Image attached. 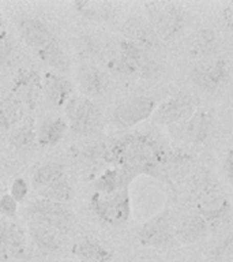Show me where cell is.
<instances>
[{"label": "cell", "instance_id": "1", "mask_svg": "<svg viewBox=\"0 0 233 262\" xmlns=\"http://www.w3.org/2000/svg\"><path fill=\"white\" fill-rule=\"evenodd\" d=\"M168 149L157 137L150 133L134 131L119 137L102 151V159L113 167L123 168L136 176L146 175L171 183L168 175Z\"/></svg>", "mask_w": 233, "mask_h": 262}, {"label": "cell", "instance_id": "2", "mask_svg": "<svg viewBox=\"0 0 233 262\" xmlns=\"http://www.w3.org/2000/svg\"><path fill=\"white\" fill-rule=\"evenodd\" d=\"M26 217L29 224L53 229L64 236L73 229L75 223V214L68 205L42 198H36L28 205Z\"/></svg>", "mask_w": 233, "mask_h": 262}, {"label": "cell", "instance_id": "3", "mask_svg": "<svg viewBox=\"0 0 233 262\" xmlns=\"http://www.w3.org/2000/svg\"><path fill=\"white\" fill-rule=\"evenodd\" d=\"M68 131L74 137H87L96 134L102 127V112L94 100L74 94L64 105Z\"/></svg>", "mask_w": 233, "mask_h": 262}, {"label": "cell", "instance_id": "4", "mask_svg": "<svg viewBox=\"0 0 233 262\" xmlns=\"http://www.w3.org/2000/svg\"><path fill=\"white\" fill-rule=\"evenodd\" d=\"M90 212L104 224L122 228L131 219L130 188L113 194L93 192L89 200Z\"/></svg>", "mask_w": 233, "mask_h": 262}, {"label": "cell", "instance_id": "5", "mask_svg": "<svg viewBox=\"0 0 233 262\" xmlns=\"http://www.w3.org/2000/svg\"><path fill=\"white\" fill-rule=\"evenodd\" d=\"M146 19L161 40L175 38L184 26V12L173 2H150L145 4Z\"/></svg>", "mask_w": 233, "mask_h": 262}, {"label": "cell", "instance_id": "6", "mask_svg": "<svg viewBox=\"0 0 233 262\" xmlns=\"http://www.w3.org/2000/svg\"><path fill=\"white\" fill-rule=\"evenodd\" d=\"M120 55V77L147 78L154 75L158 70L153 53L132 41L122 40L119 44Z\"/></svg>", "mask_w": 233, "mask_h": 262}, {"label": "cell", "instance_id": "7", "mask_svg": "<svg viewBox=\"0 0 233 262\" xmlns=\"http://www.w3.org/2000/svg\"><path fill=\"white\" fill-rule=\"evenodd\" d=\"M175 217L171 209H164L162 212L151 217L150 220L138 229L136 237L141 245L154 249L175 247Z\"/></svg>", "mask_w": 233, "mask_h": 262}, {"label": "cell", "instance_id": "8", "mask_svg": "<svg viewBox=\"0 0 233 262\" xmlns=\"http://www.w3.org/2000/svg\"><path fill=\"white\" fill-rule=\"evenodd\" d=\"M158 101L150 94H135L122 101L112 112V122L119 128H132L151 118Z\"/></svg>", "mask_w": 233, "mask_h": 262}, {"label": "cell", "instance_id": "9", "mask_svg": "<svg viewBox=\"0 0 233 262\" xmlns=\"http://www.w3.org/2000/svg\"><path fill=\"white\" fill-rule=\"evenodd\" d=\"M168 131L176 141L188 145H203L213 133V114L207 108L199 106L190 119L168 126Z\"/></svg>", "mask_w": 233, "mask_h": 262}, {"label": "cell", "instance_id": "10", "mask_svg": "<svg viewBox=\"0 0 233 262\" xmlns=\"http://www.w3.org/2000/svg\"><path fill=\"white\" fill-rule=\"evenodd\" d=\"M198 108V100L191 94L181 92L158 104L151 116V120L155 124L172 126L191 118Z\"/></svg>", "mask_w": 233, "mask_h": 262}, {"label": "cell", "instance_id": "11", "mask_svg": "<svg viewBox=\"0 0 233 262\" xmlns=\"http://www.w3.org/2000/svg\"><path fill=\"white\" fill-rule=\"evenodd\" d=\"M11 93L20 98L28 114L33 115L42 97V75L33 67H22L12 79Z\"/></svg>", "mask_w": 233, "mask_h": 262}, {"label": "cell", "instance_id": "12", "mask_svg": "<svg viewBox=\"0 0 233 262\" xmlns=\"http://www.w3.org/2000/svg\"><path fill=\"white\" fill-rule=\"evenodd\" d=\"M228 61L222 57L208 59L191 70L190 78L192 83L206 93H216L228 79Z\"/></svg>", "mask_w": 233, "mask_h": 262}, {"label": "cell", "instance_id": "13", "mask_svg": "<svg viewBox=\"0 0 233 262\" xmlns=\"http://www.w3.org/2000/svg\"><path fill=\"white\" fill-rule=\"evenodd\" d=\"M78 88L82 96L90 100L104 97L112 89V78L101 67L83 61L78 69Z\"/></svg>", "mask_w": 233, "mask_h": 262}, {"label": "cell", "instance_id": "14", "mask_svg": "<svg viewBox=\"0 0 233 262\" xmlns=\"http://www.w3.org/2000/svg\"><path fill=\"white\" fill-rule=\"evenodd\" d=\"M196 210L210 228H217L228 217L230 204L225 194L216 188H206L196 198Z\"/></svg>", "mask_w": 233, "mask_h": 262}, {"label": "cell", "instance_id": "15", "mask_svg": "<svg viewBox=\"0 0 233 262\" xmlns=\"http://www.w3.org/2000/svg\"><path fill=\"white\" fill-rule=\"evenodd\" d=\"M18 33L29 48L38 52L56 40L52 29L45 19L36 15H25L18 20Z\"/></svg>", "mask_w": 233, "mask_h": 262}, {"label": "cell", "instance_id": "16", "mask_svg": "<svg viewBox=\"0 0 233 262\" xmlns=\"http://www.w3.org/2000/svg\"><path fill=\"white\" fill-rule=\"evenodd\" d=\"M74 94V83L65 74L45 71L42 75V97L51 108H64Z\"/></svg>", "mask_w": 233, "mask_h": 262}, {"label": "cell", "instance_id": "17", "mask_svg": "<svg viewBox=\"0 0 233 262\" xmlns=\"http://www.w3.org/2000/svg\"><path fill=\"white\" fill-rule=\"evenodd\" d=\"M122 33L124 36V40L132 41L135 44L141 45L149 52H155L159 49V42L161 38L155 33V30L151 28L149 20L145 16L132 15L123 24Z\"/></svg>", "mask_w": 233, "mask_h": 262}, {"label": "cell", "instance_id": "18", "mask_svg": "<svg viewBox=\"0 0 233 262\" xmlns=\"http://www.w3.org/2000/svg\"><path fill=\"white\" fill-rule=\"evenodd\" d=\"M0 241L10 258L25 259L29 254V241L25 229L15 221L0 219Z\"/></svg>", "mask_w": 233, "mask_h": 262}, {"label": "cell", "instance_id": "19", "mask_svg": "<svg viewBox=\"0 0 233 262\" xmlns=\"http://www.w3.org/2000/svg\"><path fill=\"white\" fill-rule=\"evenodd\" d=\"M73 7L82 18L94 24L110 22L119 14L118 3L105 0H75Z\"/></svg>", "mask_w": 233, "mask_h": 262}, {"label": "cell", "instance_id": "20", "mask_svg": "<svg viewBox=\"0 0 233 262\" xmlns=\"http://www.w3.org/2000/svg\"><path fill=\"white\" fill-rule=\"evenodd\" d=\"M73 255L79 262H109L113 257L112 250L108 249L98 237L85 235L73 246Z\"/></svg>", "mask_w": 233, "mask_h": 262}, {"label": "cell", "instance_id": "21", "mask_svg": "<svg viewBox=\"0 0 233 262\" xmlns=\"http://www.w3.org/2000/svg\"><path fill=\"white\" fill-rule=\"evenodd\" d=\"M135 178H136L135 173L127 171V169H123V168H108L106 171L102 172L101 175L94 180V192L113 194V192L122 191V190L130 188L131 183L134 182Z\"/></svg>", "mask_w": 233, "mask_h": 262}, {"label": "cell", "instance_id": "22", "mask_svg": "<svg viewBox=\"0 0 233 262\" xmlns=\"http://www.w3.org/2000/svg\"><path fill=\"white\" fill-rule=\"evenodd\" d=\"M28 115L20 98L11 92L0 98V134L11 133Z\"/></svg>", "mask_w": 233, "mask_h": 262}, {"label": "cell", "instance_id": "23", "mask_svg": "<svg viewBox=\"0 0 233 262\" xmlns=\"http://www.w3.org/2000/svg\"><path fill=\"white\" fill-rule=\"evenodd\" d=\"M207 229V223L198 213H190L175 225V239L177 245H194L204 237Z\"/></svg>", "mask_w": 233, "mask_h": 262}, {"label": "cell", "instance_id": "24", "mask_svg": "<svg viewBox=\"0 0 233 262\" xmlns=\"http://www.w3.org/2000/svg\"><path fill=\"white\" fill-rule=\"evenodd\" d=\"M68 133V122L63 116H52L37 123V145L42 147L56 146Z\"/></svg>", "mask_w": 233, "mask_h": 262}, {"label": "cell", "instance_id": "25", "mask_svg": "<svg viewBox=\"0 0 233 262\" xmlns=\"http://www.w3.org/2000/svg\"><path fill=\"white\" fill-rule=\"evenodd\" d=\"M29 236L32 239L33 245L44 254H55L60 251L63 247L64 235H61L57 231L40 227V225H28Z\"/></svg>", "mask_w": 233, "mask_h": 262}, {"label": "cell", "instance_id": "26", "mask_svg": "<svg viewBox=\"0 0 233 262\" xmlns=\"http://www.w3.org/2000/svg\"><path fill=\"white\" fill-rule=\"evenodd\" d=\"M10 145L15 150H30L37 145V122L28 114L25 119L10 133Z\"/></svg>", "mask_w": 233, "mask_h": 262}, {"label": "cell", "instance_id": "27", "mask_svg": "<svg viewBox=\"0 0 233 262\" xmlns=\"http://www.w3.org/2000/svg\"><path fill=\"white\" fill-rule=\"evenodd\" d=\"M65 175H67V171H65L64 164L57 163V161H46V163L38 165L33 171V187L36 188L37 191V190L46 187L48 184L56 182Z\"/></svg>", "mask_w": 233, "mask_h": 262}, {"label": "cell", "instance_id": "28", "mask_svg": "<svg viewBox=\"0 0 233 262\" xmlns=\"http://www.w3.org/2000/svg\"><path fill=\"white\" fill-rule=\"evenodd\" d=\"M37 56L40 57L41 60L46 63V64L53 69L52 71L59 74L68 73L69 70V61L67 57V53L64 49L59 44V41L55 40L51 44H48L45 48L37 52Z\"/></svg>", "mask_w": 233, "mask_h": 262}, {"label": "cell", "instance_id": "29", "mask_svg": "<svg viewBox=\"0 0 233 262\" xmlns=\"http://www.w3.org/2000/svg\"><path fill=\"white\" fill-rule=\"evenodd\" d=\"M37 196L42 200L55 201V202H61L67 204L73 198V186L69 182L68 175L63 176L56 182L48 184L46 187H42L37 190Z\"/></svg>", "mask_w": 233, "mask_h": 262}, {"label": "cell", "instance_id": "30", "mask_svg": "<svg viewBox=\"0 0 233 262\" xmlns=\"http://www.w3.org/2000/svg\"><path fill=\"white\" fill-rule=\"evenodd\" d=\"M218 47V38L213 30H200L190 44V53L195 57L210 56L216 52Z\"/></svg>", "mask_w": 233, "mask_h": 262}, {"label": "cell", "instance_id": "31", "mask_svg": "<svg viewBox=\"0 0 233 262\" xmlns=\"http://www.w3.org/2000/svg\"><path fill=\"white\" fill-rule=\"evenodd\" d=\"M18 57V45L10 33H0V73L8 69Z\"/></svg>", "mask_w": 233, "mask_h": 262}, {"label": "cell", "instance_id": "32", "mask_svg": "<svg viewBox=\"0 0 233 262\" xmlns=\"http://www.w3.org/2000/svg\"><path fill=\"white\" fill-rule=\"evenodd\" d=\"M233 253V233L222 237L210 251V259L213 262H225Z\"/></svg>", "mask_w": 233, "mask_h": 262}, {"label": "cell", "instance_id": "33", "mask_svg": "<svg viewBox=\"0 0 233 262\" xmlns=\"http://www.w3.org/2000/svg\"><path fill=\"white\" fill-rule=\"evenodd\" d=\"M0 213L8 220H14L18 216V202L12 198L10 192H4L0 196Z\"/></svg>", "mask_w": 233, "mask_h": 262}, {"label": "cell", "instance_id": "34", "mask_svg": "<svg viewBox=\"0 0 233 262\" xmlns=\"http://www.w3.org/2000/svg\"><path fill=\"white\" fill-rule=\"evenodd\" d=\"M10 194L14 200L18 202V204H22L29 195V184L28 182L24 179V178H15V179L11 182V186H10Z\"/></svg>", "mask_w": 233, "mask_h": 262}, {"label": "cell", "instance_id": "35", "mask_svg": "<svg viewBox=\"0 0 233 262\" xmlns=\"http://www.w3.org/2000/svg\"><path fill=\"white\" fill-rule=\"evenodd\" d=\"M222 20H224L225 28L228 29L229 32H233V2L229 3L222 11Z\"/></svg>", "mask_w": 233, "mask_h": 262}, {"label": "cell", "instance_id": "36", "mask_svg": "<svg viewBox=\"0 0 233 262\" xmlns=\"http://www.w3.org/2000/svg\"><path fill=\"white\" fill-rule=\"evenodd\" d=\"M224 167L225 172H226V175H228L229 182L233 184V149H230V150L226 153V156H225Z\"/></svg>", "mask_w": 233, "mask_h": 262}, {"label": "cell", "instance_id": "37", "mask_svg": "<svg viewBox=\"0 0 233 262\" xmlns=\"http://www.w3.org/2000/svg\"><path fill=\"white\" fill-rule=\"evenodd\" d=\"M10 259V255H8L7 250L4 247V245L0 241V262H7Z\"/></svg>", "mask_w": 233, "mask_h": 262}, {"label": "cell", "instance_id": "38", "mask_svg": "<svg viewBox=\"0 0 233 262\" xmlns=\"http://www.w3.org/2000/svg\"><path fill=\"white\" fill-rule=\"evenodd\" d=\"M4 30V19H3V14H2V10H0V33Z\"/></svg>", "mask_w": 233, "mask_h": 262}, {"label": "cell", "instance_id": "39", "mask_svg": "<svg viewBox=\"0 0 233 262\" xmlns=\"http://www.w3.org/2000/svg\"><path fill=\"white\" fill-rule=\"evenodd\" d=\"M2 173H3V165H2V161H0V179H2Z\"/></svg>", "mask_w": 233, "mask_h": 262}, {"label": "cell", "instance_id": "40", "mask_svg": "<svg viewBox=\"0 0 233 262\" xmlns=\"http://www.w3.org/2000/svg\"><path fill=\"white\" fill-rule=\"evenodd\" d=\"M190 262H203V261H200V259H192V261Z\"/></svg>", "mask_w": 233, "mask_h": 262}, {"label": "cell", "instance_id": "41", "mask_svg": "<svg viewBox=\"0 0 233 262\" xmlns=\"http://www.w3.org/2000/svg\"><path fill=\"white\" fill-rule=\"evenodd\" d=\"M131 262H147V261H131Z\"/></svg>", "mask_w": 233, "mask_h": 262}]
</instances>
